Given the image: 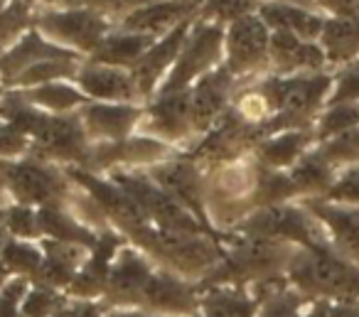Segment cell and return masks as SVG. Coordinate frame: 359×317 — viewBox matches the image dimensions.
<instances>
[{"mask_svg": "<svg viewBox=\"0 0 359 317\" xmlns=\"http://www.w3.org/2000/svg\"><path fill=\"white\" fill-rule=\"evenodd\" d=\"M11 204V194H8V184H6V175L0 168V207H8Z\"/></svg>", "mask_w": 359, "mask_h": 317, "instance_id": "7dc6e473", "label": "cell"}, {"mask_svg": "<svg viewBox=\"0 0 359 317\" xmlns=\"http://www.w3.org/2000/svg\"><path fill=\"white\" fill-rule=\"evenodd\" d=\"M81 57H62V60H47L42 65L30 67L27 72H22L8 91H25V89H37L45 84H57V81H74L79 74Z\"/></svg>", "mask_w": 359, "mask_h": 317, "instance_id": "f1b7e54d", "label": "cell"}, {"mask_svg": "<svg viewBox=\"0 0 359 317\" xmlns=\"http://www.w3.org/2000/svg\"><path fill=\"white\" fill-rule=\"evenodd\" d=\"M219 67H224V27L215 25L210 20H202L197 15V20L187 30L185 42L180 47V55L175 60L172 69L165 76L163 86L155 96L190 91L202 76L219 69Z\"/></svg>", "mask_w": 359, "mask_h": 317, "instance_id": "5b68a950", "label": "cell"}, {"mask_svg": "<svg viewBox=\"0 0 359 317\" xmlns=\"http://www.w3.org/2000/svg\"><path fill=\"white\" fill-rule=\"evenodd\" d=\"M148 177L158 184L163 192H168L177 204L187 209L192 217H197L212 234H217L207 222L205 212V170L195 163L187 153H177L175 158L145 170ZM219 236V234H217ZM222 238V236H219Z\"/></svg>", "mask_w": 359, "mask_h": 317, "instance_id": "9c48e42d", "label": "cell"}, {"mask_svg": "<svg viewBox=\"0 0 359 317\" xmlns=\"http://www.w3.org/2000/svg\"><path fill=\"white\" fill-rule=\"evenodd\" d=\"M62 57H76V55L52 45L47 37H42L40 32L32 27L13 50H8L6 55L0 57V81H3V86L8 89V86H11L22 72L30 69V67L42 65V62H47V60H62Z\"/></svg>", "mask_w": 359, "mask_h": 317, "instance_id": "ffe728a7", "label": "cell"}, {"mask_svg": "<svg viewBox=\"0 0 359 317\" xmlns=\"http://www.w3.org/2000/svg\"><path fill=\"white\" fill-rule=\"evenodd\" d=\"M259 6V0H202L200 18L219 27H229L231 22L241 20V18L256 15Z\"/></svg>", "mask_w": 359, "mask_h": 317, "instance_id": "d6a6232c", "label": "cell"}, {"mask_svg": "<svg viewBox=\"0 0 359 317\" xmlns=\"http://www.w3.org/2000/svg\"><path fill=\"white\" fill-rule=\"evenodd\" d=\"M325 199L332 204H344V207L359 209V165L342 170L337 175V182L332 184V189H330Z\"/></svg>", "mask_w": 359, "mask_h": 317, "instance_id": "74e56055", "label": "cell"}, {"mask_svg": "<svg viewBox=\"0 0 359 317\" xmlns=\"http://www.w3.org/2000/svg\"><path fill=\"white\" fill-rule=\"evenodd\" d=\"M76 89L94 104H130L143 106L135 86L133 72L121 67L99 65V62L84 60L79 67V74L74 79Z\"/></svg>", "mask_w": 359, "mask_h": 317, "instance_id": "4fadbf2b", "label": "cell"}, {"mask_svg": "<svg viewBox=\"0 0 359 317\" xmlns=\"http://www.w3.org/2000/svg\"><path fill=\"white\" fill-rule=\"evenodd\" d=\"M155 268L158 266L138 246L126 241L111 263L106 292L101 302L109 310L111 307H140V297H143L145 285L153 278Z\"/></svg>", "mask_w": 359, "mask_h": 317, "instance_id": "30bf717a", "label": "cell"}, {"mask_svg": "<svg viewBox=\"0 0 359 317\" xmlns=\"http://www.w3.org/2000/svg\"><path fill=\"white\" fill-rule=\"evenodd\" d=\"M236 91V79L224 69L210 72L202 76L190 89V109H192V126H195L197 138H205L231 109ZM200 143V140H197Z\"/></svg>", "mask_w": 359, "mask_h": 317, "instance_id": "7c38bea8", "label": "cell"}, {"mask_svg": "<svg viewBox=\"0 0 359 317\" xmlns=\"http://www.w3.org/2000/svg\"><path fill=\"white\" fill-rule=\"evenodd\" d=\"M65 297L67 295L62 290L42 285V283H32L25 300H22V305H20V315L22 317H52L57 307L65 302Z\"/></svg>", "mask_w": 359, "mask_h": 317, "instance_id": "d590c367", "label": "cell"}, {"mask_svg": "<svg viewBox=\"0 0 359 317\" xmlns=\"http://www.w3.org/2000/svg\"><path fill=\"white\" fill-rule=\"evenodd\" d=\"M35 25V8L25 0H13L0 15V57L18 45Z\"/></svg>", "mask_w": 359, "mask_h": 317, "instance_id": "4dcf8cb0", "label": "cell"}, {"mask_svg": "<svg viewBox=\"0 0 359 317\" xmlns=\"http://www.w3.org/2000/svg\"><path fill=\"white\" fill-rule=\"evenodd\" d=\"M303 204L320 222L330 248L359 266V209L332 204L327 199H310Z\"/></svg>", "mask_w": 359, "mask_h": 317, "instance_id": "e0dca14e", "label": "cell"}, {"mask_svg": "<svg viewBox=\"0 0 359 317\" xmlns=\"http://www.w3.org/2000/svg\"><path fill=\"white\" fill-rule=\"evenodd\" d=\"M0 121L11 123L30 140V155L60 168L86 170L91 143L81 128L79 114L50 116L27 106L15 91H6L0 104Z\"/></svg>", "mask_w": 359, "mask_h": 317, "instance_id": "6da1fadb", "label": "cell"}, {"mask_svg": "<svg viewBox=\"0 0 359 317\" xmlns=\"http://www.w3.org/2000/svg\"><path fill=\"white\" fill-rule=\"evenodd\" d=\"M303 317H332V312H330V302H325V300L308 302Z\"/></svg>", "mask_w": 359, "mask_h": 317, "instance_id": "ee69618b", "label": "cell"}, {"mask_svg": "<svg viewBox=\"0 0 359 317\" xmlns=\"http://www.w3.org/2000/svg\"><path fill=\"white\" fill-rule=\"evenodd\" d=\"M106 317H165V315H155V312H148L143 307H111L106 312Z\"/></svg>", "mask_w": 359, "mask_h": 317, "instance_id": "b9f144b4", "label": "cell"}, {"mask_svg": "<svg viewBox=\"0 0 359 317\" xmlns=\"http://www.w3.org/2000/svg\"><path fill=\"white\" fill-rule=\"evenodd\" d=\"M8 241H11V234L6 229V207H0V251L6 248Z\"/></svg>", "mask_w": 359, "mask_h": 317, "instance_id": "bcb514c9", "label": "cell"}, {"mask_svg": "<svg viewBox=\"0 0 359 317\" xmlns=\"http://www.w3.org/2000/svg\"><path fill=\"white\" fill-rule=\"evenodd\" d=\"M259 295L244 285H210L200 295V317H256Z\"/></svg>", "mask_w": 359, "mask_h": 317, "instance_id": "d4e9b609", "label": "cell"}, {"mask_svg": "<svg viewBox=\"0 0 359 317\" xmlns=\"http://www.w3.org/2000/svg\"><path fill=\"white\" fill-rule=\"evenodd\" d=\"M200 6L202 0H168V3L135 8V11L116 18V30L160 40V37L177 30L180 25L195 20L200 15Z\"/></svg>", "mask_w": 359, "mask_h": 317, "instance_id": "8fae6325", "label": "cell"}, {"mask_svg": "<svg viewBox=\"0 0 359 317\" xmlns=\"http://www.w3.org/2000/svg\"><path fill=\"white\" fill-rule=\"evenodd\" d=\"M0 261L6 263V268L13 276L35 281L42 268V246L40 241H18V238H11L6 243V248L0 251Z\"/></svg>", "mask_w": 359, "mask_h": 317, "instance_id": "f546056e", "label": "cell"}, {"mask_svg": "<svg viewBox=\"0 0 359 317\" xmlns=\"http://www.w3.org/2000/svg\"><path fill=\"white\" fill-rule=\"evenodd\" d=\"M40 246L42 268L32 283H42V285H50L55 290H67L76 278V273L84 268L91 248L65 241H50V238H42Z\"/></svg>", "mask_w": 359, "mask_h": 317, "instance_id": "d6986e66", "label": "cell"}, {"mask_svg": "<svg viewBox=\"0 0 359 317\" xmlns=\"http://www.w3.org/2000/svg\"><path fill=\"white\" fill-rule=\"evenodd\" d=\"M153 42H155L153 37L133 35V32H123L114 27V30L104 37V42L96 47V52L89 60L99 62V65L121 67V69H133Z\"/></svg>", "mask_w": 359, "mask_h": 317, "instance_id": "4316f807", "label": "cell"}, {"mask_svg": "<svg viewBox=\"0 0 359 317\" xmlns=\"http://www.w3.org/2000/svg\"><path fill=\"white\" fill-rule=\"evenodd\" d=\"M13 0H0V15H3V13H6V8L11 6Z\"/></svg>", "mask_w": 359, "mask_h": 317, "instance_id": "f907efd6", "label": "cell"}, {"mask_svg": "<svg viewBox=\"0 0 359 317\" xmlns=\"http://www.w3.org/2000/svg\"><path fill=\"white\" fill-rule=\"evenodd\" d=\"M30 155V140L25 133H20L18 128H13L11 123L0 121V163L8 160H20Z\"/></svg>", "mask_w": 359, "mask_h": 317, "instance_id": "f35d334b", "label": "cell"}, {"mask_svg": "<svg viewBox=\"0 0 359 317\" xmlns=\"http://www.w3.org/2000/svg\"><path fill=\"white\" fill-rule=\"evenodd\" d=\"M35 27L42 37L72 55L89 60L104 37L114 30V20L94 11H65V8H45L35 11Z\"/></svg>", "mask_w": 359, "mask_h": 317, "instance_id": "8992f818", "label": "cell"}, {"mask_svg": "<svg viewBox=\"0 0 359 317\" xmlns=\"http://www.w3.org/2000/svg\"><path fill=\"white\" fill-rule=\"evenodd\" d=\"M320 72H330V67L318 42L271 32V74L300 76L320 74Z\"/></svg>", "mask_w": 359, "mask_h": 317, "instance_id": "ac0fdd59", "label": "cell"}, {"mask_svg": "<svg viewBox=\"0 0 359 317\" xmlns=\"http://www.w3.org/2000/svg\"><path fill=\"white\" fill-rule=\"evenodd\" d=\"M6 229L11 238L18 241H40V217L37 209L25 207V204H8L6 207Z\"/></svg>", "mask_w": 359, "mask_h": 317, "instance_id": "e575fe53", "label": "cell"}, {"mask_svg": "<svg viewBox=\"0 0 359 317\" xmlns=\"http://www.w3.org/2000/svg\"><path fill=\"white\" fill-rule=\"evenodd\" d=\"M50 8H65V11H94L116 20L118 0H52ZM116 25V22H114Z\"/></svg>", "mask_w": 359, "mask_h": 317, "instance_id": "ab89813d", "label": "cell"}, {"mask_svg": "<svg viewBox=\"0 0 359 317\" xmlns=\"http://www.w3.org/2000/svg\"><path fill=\"white\" fill-rule=\"evenodd\" d=\"M0 168L6 175L8 194H11L13 204H25L32 209L65 207L76 187L65 168L40 160L35 155L8 160V163H0Z\"/></svg>", "mask_w": 359, "mask_h": 317, "instance_id": "277c9868", "label": "cell"}, {"mask_svg": "<svg viewBox=\"0 0 359 317\" xmlns=\"http://www.w3.org/2000/svg\"><path fill=\"white\" fill-rule=\"evenodd\" d=\"M15 94L27 106L50 116H74L89 104V99L76 89L74 81H57V84H45L37 89L15 91Z\"/></svg>", "mask_w": 359, "mask_h": 317, "instance_id": "484cf974", "label": "cell"}, {"mask_svg": "<svg viewBox=\"0 0 359 317\" xmlns=\"http://www.w3.org/2000/svg\"><path fill=\"white\" fill-rule=\"evenodd\" d=\"M195 317H200V315H195Z\"/></svg>", "mask_w": 359, "mask_h": 317, "instance_id": "f5cc1de1", "label": "cell"}, {"mask_svg": "<svg viewBox=\"0 0 359 317\" xmlns=\"http://www.w3.org/2000/svg\"><path fill=\"white\" fill-rule=\"evenodd\" d=\"M200 295L202 290L187 278H180L158 266L145 285L140 307L165 317H195L200 312Z\"/></svg>", "mask_w": 359, "mask_h": 317, "instance_id": "5bb4252c", "label": "cell"}, {"mask_svg": "<svg viewBox=\"0 0 359 317\" xmlns=\"http://www.w3.org/2000/svg\"><path fill=\"white\" fill-rule=\"evenodd\" d=\"M318 45L323 47L330 72L359 62V15L352 18H325L323 35Z\"/></svg>", "mask_w": 359, "mask_h": 317, "instance_id": "603a6c76", "label": "cell"}, {"mask_svg": "<svg viewBox=\"0 0 359 317\" xmlns=\"http://www.w3.org/2000/svg\"><path fill=\"white\" fill-rule=\"evenodd\" d=\"M285 278L303 297L325 300L330 305H359V266L330 246L298 248Z\"/></svg>", "mask_w": 359, "mask_h": 317, "instance_id": "3957f363", "label": "cell"}, {"mask_svg": "<svg viewBox=\"0 0 359 317\" xmlns=\"http://www.w3.org/2000/svg\"><path fill=\"white\" fill-rule=\"evenodd\" d=\"M315 11L323 18H352L359 15V0H313Z\"/></svg>", "mask_w": 359, "mask_h": 317, "instance_id": "60d3db41", "label": "cell"}, {"mask_svg": "<svg viewBox=\"0 0 359 317\" xmlns=\"http://www.w3.org/2000/svg\"><path fill=\"white\" fill-rule=\"evenodd\" d=\"M259 18L271 32L293 35L308 42H318L325 27V18L318 11L288 6V3H261Z\"/></svg>", "mask_w": 359, "mask_h": 317, "instance_id": "44dd1931", "label": "cell"}, {"mask_svg": "<svg viewBox=\"0 0 359 317\" xmlns=\"http://www.w3.org/2000/svg\"><path fill=\"white\" fill-rule=\"evenodd\" d=\"M138 133L160 140L177 153H190L200 140L195 133V126H192L190 91L163 94L150 99L143 106Z\"/></svg>", "mask_w": 359, "mask_h": 317, "instance_id": "ba28073f", "label": "cell"}, {"mask_svg": "<svg viewBox=\"0 0 359 317\" xmlns=\"http://www.w3.org/2000/svg\"><path fill=\"white\" fill-rule=\"evenodd\" d=\"M266 101L271 106V121L264 126L266 138L283 130H313L320 114L332 94V72L300 76L266 74L259 79Z\"/></svg>", "mask_w": 359, "mask_h": 317, "instance_id": "7a4b0ae2", "label": "cell"}, {"mask_svg": "<svg viewBox=\"0 0 359 317\" xmlns=\"http://www.w3.org/2000/svg\"><path fill=\"white\" fill-rule=\"evenodd\" d=\"M357 128H359V106L337 104V106H325L318 123H315L313 133H315V140L323 143V140L337 138V135L349 133V130H357Z\"/></svg>", "mask_w": 359, "mask_h": 317, "instance_id": "1f68e13d", "label": "cell"}, {"mask_svg": "<svg viewBox=\"0 0 359 317\" xmlns=\"http://www.w3.org/2000/svg\"><path fill=\"white\" fill-rule=\"evenodd\" d=\"M318 145L313 130H283L273 133L259 143L254 150V158L261 168L273 170V173H288L308 150Z\"/></svg>", "mask_w": 359, "mask_h": 317, "instance_id": "7402d4cb", "label": "cell"}, {"mask_svg": "<svg viewBox=\"0 0 359 317\" xmlns=\"http://www.w3.org/2000/svg\"><path fill=\"white\" fill-rule=\"evenodd\" d=\"M332 76H334V86L327 99V106H337V104L359 106V62L332 72Z\"/></svg>", "mask_w": 359, "mask_h": 317, "instance_id": "8d00e7d4", "label": "cell"}, {"mask_svg": "<svg viewBox=\"0 0 359 317\" xmlns=\"http://www.w3.org/2000/svg\"><path fill=\"white\" fill-rule=\"evenodd\" d=\"M332 317H359V305H330Z\"/></svg>", "mask_w": 359, "mask_h": 317, "instance_id": "f6af8a7d", "label": "cell"}, {"mask_svg": "<svg viewBox=\"0 0 359 317\" xmlns=\"http://www.w3.org/2000/svg\"><path fill=\"white\" fill-rule=\"evenodd\" d=\"M155 3H168V0H118V13H116V18H121L123 13H128V11H135V8L155 6Z\"/></svg>", "mask_w": 359, "mask_h": 317, "instance_id": "7bdbcfd3", "label": "cell"}, {"mask_svg": "<svg viewBox=\"0 0 359 317\" xmlns=\"http://www.w3.org/2000/svg\"><path fill=\"white\" fill-rule=\"evenodd\" d=\"M37 217H40L42 238L76 243V246H84V248H94L96 241H99V234H94L81 222H76L65 207H42L37 209Z\"/></svg>", "mask_w": 359, "mask_h": 317, "instance_id": "83f0119b", "label": "cell"}, {"mask_svg": "<svg viewBox=\"0 0 359 317\" xmlns=\"http://www.w3.org/2000/svg\"><path fill=\"white\" fill-rule=\"evenodd\" d=\"M192 22H185V25H180L177 30H172L170 35L155 40L153 45L148 47V52L138 60V65L130 69L133 72L135 86H138V94H140V101H143V104H148V101L158 94L160 86H163L165 76H168L170 69H172L175 60H177V55H180V47H182V42H185V35H187V30H190Z\"/></svg>", "mask_w": 359, "mask_h": 317, "instance_id": "2e32d148", "label": "cell"}, {"mask_svg": "<svg viewBox=\"0 0 359 317\" xmlns=\"http://www.w3.org/2000/svg\"><path fill=\"white\" fill-rule=\"evenodd\" d=\"M315 148L320 150V155H323L337 173H342V170H347V168H354V165H359V128L337 135V138L323 140V143H318Z\"/></svg>", "mask_w": 359, "mask_h": 317, "instance_id": "836d02e7", "label": "cell"}, {"mask_svg": "<svg viewBox=\"0 0 359 317\" xmlns=\"http://www.w3.org/2000/svg\"><path fill=\"white\" fill-rule=\"evenodd\" d=\"M259 3H288V6H300V8H310V11H315L313 0H259Z\"/></svg>", "mask_w": 359, "mask_h": 317, "instance_id": "c3c4849f", "label": "cell"}, {"mask_svg": "<svg viewBox=\"0 0 359 317\" xmlns=\"http://www.w3.org/2000/svg\"><path fill=\"white\" fill-rule=\"evenodd\" d=\"M6 86H3V81H0V104H3V96H6Z\"/></svg>", "mask_w": 359, "mask_h": 317, "instance_id": "816d5d0a", "label": "cell"}, {"mask_svg": "<svg viewBox=\"0 0 359 317\" xmlns=\"http://www.w3.org/2000/svg\"><path fill=\"white\" fill-rule=\"evenodd\" d=\"M337 170L320 155L318 148L308 150L293 168L288 170V177L298 194V202H310V199H325L332 184L337 182Z\"/></svg>", "mask_w": 359, "mask_h": 317, "instance_id": "cb8c5ba5", "label": "cell"}, {"mask_svg": "<svg viewBox=\"0 0 359 317\" xmlns=\"http://www.w3.org/2000/svg\"><path fill=\"white\" fill-rule=\"evenodd\" d=\"M224 69L236 84L271 74V30L259 13L224 27Z\"/></svg>", "mask_w": 359, "mask_h": 317, "instance_id": "52a82bcc", "label": "cell"}, {"mask_svg": "<svg viewBox=\"0 0 359 317\" xmlns=\"http://www.w3.org/2000/svg\"><path fill=\"white\" fill-rule=\"evenodd\" d=\"M25 3L35 8V11H45V8L52 6V0H25Z\"/></svg>", "mask_w": 359, "mask_h": 317, "instance_id": "681fc988", "label": "cell"}, {"mask_svg": "<svg viewBox=\"0 0 359 317\" xmlns=\"http://www.w3.org/2000/svg\"><path fill=\"white\" fill-rule=\"evenodd\" d=\"M145 106V104H143ZM143 106L130 104H89L79 111L81 128L91 145L121 143L138 133Z\"/></svg>", "mask_w": 359, "mask_h": 317, "instance_id": "9a60e30c", "label": "cell"}]
</instances>
